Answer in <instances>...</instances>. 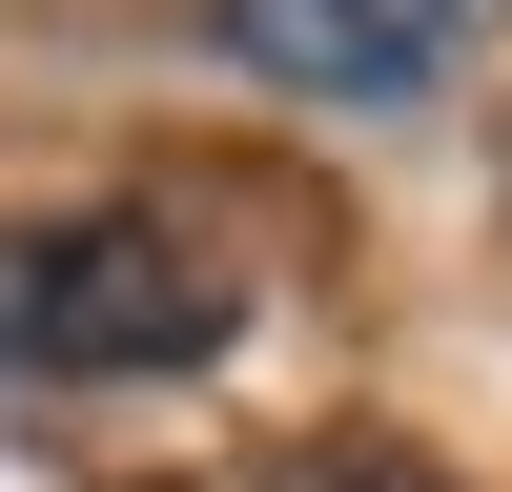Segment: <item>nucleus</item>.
Wrapping results in <instances>:
<instances>
[{"mask_svg":"<svg viewBox=\"0 0 512 492\" xmlns=\"http://www.w3.org/2000/svg\"><path fill=\"white\" fill-rule=\"evenodd\" d=\"M246 328V267L164 205H41L0 226V369L21 390H103V369H205Z\"/></svg>","mask_w":512,"mask_h":492,"instance_id":"1","label":"nucleus"},{"mask_svg":"<svg viewBox=\"0 0 512 492\" xmlns=\"http://www.w3.org/2000/svg\"><path fill=\"white\" fill-rule=\"evenodd\" d=\"M512 0H205V41H226L246 82H287V103H410V82H451Z\"/></svg>","mask_w":512,"mask_h":492,"instance_id":"2","label":"nucleus"},{"mask_svg":"<svg viewBox=\"0 0 512 492\" xmlns=\"http://www.w3.org/2000/svg\"><path fill=\"white\" fill-rule=\"evenodd\" d=\"M267 492H451V472H431V451H390V431H349V451H287Z\"/></svg>","mask_w":512,"mask_h":492,"instance_id":"3","label":"nucleus"}]
</instances>
